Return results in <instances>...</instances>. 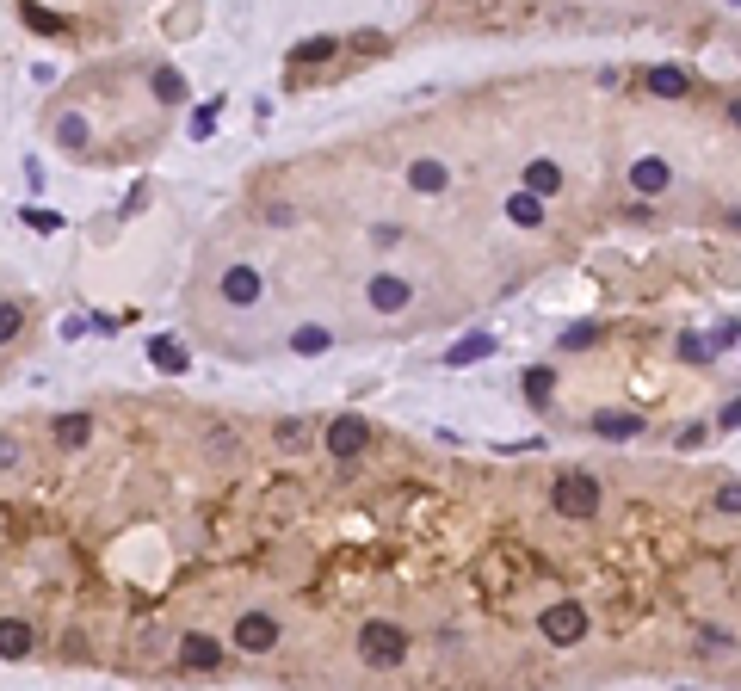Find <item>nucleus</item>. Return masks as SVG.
<instances>
[{
  "label": "nucleus",
  "instance_id": "1",
  "mask_svg": "<svg viewBox=\"0 0 741 691\" xmlns=\"http://www.w3.org/2000/svg\"><path fill=\"white\" fill-rule=\"evenodd\" d=\"M599 500H606V494H599V482L587 476V469H569V476L550 488V506H556L562 519H593V513H599Z\"/></svg>",
  "mask_w": 741,
  "mask_h": 691
},
{
  "label": "nucleus",
  "instance_id": "2",
  "mask_svg": "<svg viewBox=\"0 0 741 691\" xmlns=\"http://www.w3.org/2000/svg\"><path fill=\"white\" fill-rule=\"evenodd\" d=\"M538 630H544L550 648H575V642L587 636V605H581V599H556V605H544Z\"/></svg>",
  "mask_w": 741,
  "mask_h": 691
},
{
  "label": "nucleus",
  "instance_id": "3",
  "mask_svg": "<svg viewBox=\"0 0 741 691\" xmlns=\"http://www.w3.org/2000/svg\"><path fill=\"white\" fill-rule=\"evenodd\" d=\"M359 654L371 667H402V654H408V630L402 624H383V617H371V624L359 630Z\"/></svg>",
  "mask_w": 741,
  "mask_h": 691
},
{
  "label": "nucleus",
  "instance_id": "4",
  "mask_svg": "<svg viewBox=\"0 0 741 691\" xmlns=\"http://www.w3.org/2000/svg\"><path fill=\"white\" fill-rule=\"evenodd\" d=\"M322 451H334L340 463H352L359 451H371V420L365 414H340L334 426H328V439H322Z\"/></svg>",
  "mask_w": 741,
  "mask_h": 691
},
{
  "label": "nucleus",
  "instance_id": "5",
  "mask_svg": "<svg viewBox=\"0 0 741 691\" xmlns=\"http://www.w3.org/2000/svg\"><path fill=\"white\" fill-rule=\"evenodd\" d=\"M235 648L241 654H272L278 648V617L272 611H241L235 617Z\"/></svg>",
  "mask_w": 741,
  "mask_h": 691
},
{
  "label": "nucleus",
  "instance_id": "6",
  "mask_svg": "<svg viewBox=\"0 0 741 691\" xmlns=\"http://www.w3.org/2000/svg\"><path fill=\"white\" fill-rule=\"evenodd\" d=\"M365 303H371L377 315H402V309L414 303V284H408V278H396V272H377V278L365 284Z\"/></svg>",
  "mask_w": 741,
  "mask_h": 691
},
{
  "label": "nucleus",
  "instance_id": "7",
  "mask_svg": "<svg viewBox=\"0 0 741 691\" xmlns=\"http://www.w3.org/2000/svg\"><path fill=\"white\" fill-rule=\"evenodd\" d=\"M217 290H223V303H229V309H254V303H260V290H266V278H260L254 266H229Z\"/></svg>",
  "mask_w": 741,
  "mask_h": 691
},
{
  "label": "nucleus",
  "instance_id": "8",
  "mask_svg": "<svg viewBox=\"0 0 741 691\" xmlns=\"http://www.w3.org/2000/svg\"><path fill=\"white\" fill-rule=\"evenodd\" d=\"M180 661H186L192 673H210V667H223V642H217V636H198V630H192V636L180 642Z\"/></svg>",
  "mask_w": 741,
  "mask_h": 691
},
{
  "label": "nucleus",
  "instance_id": "9",
  "mask_svg": "<svg viewBox=\"0 0 741 691\" xmlns=\"http://www.w3.org/2000/svg\"><path fill=\"white\" fill-rule=\"evenodd\" d=\"M31 642H38V636H31L25 617H0V661H25Z\"/></svg>",
  "mask_w": 741,
  "mask_h": 691
},
{
  "label": "nucleus",
  "instance_id": "10",
  "mask_svg": "<svg viewBox=\"0 0 741 691\" xmlns=\"http://www.w3.org/2000/svg\"><path fill=\"white\" fill-rule=\"evenodd\" d=\"M149 365H155V371H173V377H180V371L192 365V352H186L180 340H173V334H155V340H149Z\"/></svg>",
  "mask_w": 741,
  "mask_h": 691
},
{
  "label": "nucleus",
  "instance_id": "11",
  "mask_svg": "<svg viewBox=\"0 0 741 691\" xmlns=\"http://www.w3.org/2000/svg\"><path fill=\"white\" fill-rule=\"evenodd\" d=\"M50 439H56V451H81V445L93 439V420H87V414H56Z\"/></svg>",
  "mask_w": 741,
  "mask_h": 691
},
{
  "label": "nucleus",
  "instance_id": "12",
  "mask_svg": "<svg viewBox=\"0 0 741 691\" xmlns=\"http://www.w3.org/2000/svg\"><path fill=\"white\" fill-rule=\"evenodd\" d=\"M630 192H643V198H655V192H667V161H655V155H643L637 167H630Z\"/></svg>",
  "mask_w": 741,
  "mask_h": 691
},
{
  "label": "nucleus",
  "instance_id": "13",
  "mask_svg": "<svg viewBox=\"0 0 741 691\" xmlns=\"http://www.w3.org/2000/svg\"><path fill=\"white\" fill-rule=\"evenodd\" d=\"M525 192H532V198L562 192V167H556V161H532V167H525Z\"/></svg>",
  "mask_w": 741,
  "mask_h": 691
},
{
  "label": "nucleus",
  "instance_id": "14",
  "mask_svg": "<svg viewBox=\"0 0 741 691\" xmlns=\"http://www.w3.org/2000/svg\"><path fill=\"white\" fill-rule=\"evenodd\" d=\"M593 432H599V439H637L643 414H593Z\"/></svg>",
  "mask_w": 741,
  "mask_h": 691
},
{
  "label": "nucleus",
  "instance_id": "15",
  "mask_svg": "<svg viewBox=\"0 0 741 691\" xmlns=\"http://www.w3.org/2000/svg\"><path fill=\"white\" fill-rule=\"evenodd\" d=\"M488 352H494V340H488V334H464V340H457V346L445 352V365L464 371V365H476V358H488Z\"/></svg>",
  "mask_w": 741,
  "mask_h": 691
},
{
  "label": "nucleus",
  "instance_id": "16",
  "mask_svg": "<svg viewBox=\"0 0 741 691\" xmlns=\"http://www.w3.org/2000/svg\"><path fill=\"white\" fill-rule=\"evenodd\" d=\"M550 395H556V371H550V365H532V371H525V402H532V408H550Z\"/></svg>",
  "mask_w": 741,
  "mask_h": 691
},
{
  "label": "nucleus",
  "instance_id": "17",
  "mask_svg": "<svg viewBox=\"0 0 741 691\" xmlns=\"http://www.w3.org/2000/svg\"><path fill=\"white\" fill-rule=\"evenodd\" d=\"M692 81H686V68H674V62H667V68H649V93H661V99H680Z\"/></svg>",
  "mask_w": 741,
  "mask_h": 691
},
{
  "label": "nucleus",
  "instance_id": "18",
  "mask_svg": "<svg viewBox=\"0 0 741 691\" xmlns=\"http://www.w3.org/2000/svg\"><path fill=\"white\" fill-rule=\"evenodd\" d=\"M507 216H513L519 229H538V223H544V198H532V192H513V198H507Z\"/></svg>",
  "mask_w": 741,
  "mask_h": 691
},
{
  "label": "nucleus",
  "instance_id": "19",
  "mask_svg": "<svg viewBox=\"0 0 741 691\" xmlns=\"http://www.w3.org/2000/svg\"><path fill=\"white\" fill-rule=\"evenodd\" d=\"M606 340V327L599 321H575V327H562V352H587V346H599Z\"/></svg>",
  "mask_w": 741,
  "mask_h": 691
},
{
  "label": "nucleus",
  "instance_id": "20",
  "mask_svg": "<svg viewBox=\"0 0 741 691\" xmlns=\"http://www.w3.org/2000/svg\"><path fill=\"white\" fill-rule=\"evenodd\" d=\"M408 186L414 192H445V161H414L408 167Z\"/></svg>",
  "mask_w": 741,
  "mask_h": 691
},
{
  "label": "nucleus",
  "instance_id": "21",
  "mask_svg": "<svg viewBox=\"0 0 741 691\" xmlns=\"http://www.w3.org/2000/svg\"><path fill=\"white\" fill-rule=\"evenodd\" d=\"M328 346H334V340H328V327H315V321L291 334V352H303V358H322Z\"/></svg>",
  "mask_w": 741,
  "mask_h": 691
},
{
  "label": "nucleus",
  "instance_id": "22",
  "mask_svg": "<svg viewBox=\"0 0 741 691\" xmlns=\"http://www.w3.org/2000/svg\"><path fill=\"white\" fill-rule=\"evenodd\" d=\"M155 99H167V105L186 99V75H180V68H155Z\"/></svg>",
  "mask_w": 741,
  "mask_h": 691
},
{
  "label": "nucleus",
  "instance_id": "23",
  "mask_svg": "<svg viewBox=\"0 0 741 691\" xmlns=\"http://www.w3.org/2000/svg\"><path fill=\"white\" fill-rule=\"evenodd\" d=\"M680 358L686 365H711V334H680Z\"/></svg>",
  "mask_w": 741,
  "mask_h": 691
},
{
  "label": "nucleus",
  "instance_id": "24",
  "mask_svg": "<svg viewBox=\"0 0 741 691\" xmlns=\"http://www.w3.org/2000/svg\"><path fill=\"white\" fill-rule=\"evenodd\" d=\"M19 327H25V303H0V346L19 340Z\"/></svg>",
  "mask_w": 741,
  "mask_h": 691
},
{
  "label": "nucleus",
  "instance_id": "25",
  "mask_svg": "<svg viewBox=\"0 0 741 691\" xmlns=\"http://www.w3.org/2000/svg\"><path fill=\"white\" fill-rule=\"evenodd\" d=\"M56 142H62V149H87V118H62Z\"/></svg>",
  "mask_w": 741,
  "mask_h": 691
},
{
  "label": "nucleus",
  "instance_id": "26",
  "mask_svg": "<svg viewBox=\"0 0 741 691\" xmlns=\"http://www.w3.org/2000/svg\"><path fill=\"white\" fill-rule=\"evenodd\" d=\"M217 105H223V99H210V105H198V112H192V136H198V142L217 130Z\"/></svg>",
  "mask_w": 741,
  "mask_h": 691
},
{
  "label": "nucleus",
  "instance_id": "27",
  "mask_svg": "<svg viewBox=\"0 0 741 691\" xmlns=\"http://www.w3.org/2000/svg\"><path fill=\"white\" fill-rule=\"evenodd\" d=\"M340 44L334 38H309V44H297V62H322V56H334Z\"/></svg>",
  "mask_w": 741,
  "mask_h": 691
},
{
  "label": "nucleus",
  "instance_id": "28",
  "mask_svg": "<svg viewBox=\"0 0 741 691\" xmlns=\"http://www.w3.org/2000/svg\"><path fill=\"white\" fill-rule=\"evenodd\" d=\"M25 25H31V31H62V19L44 13V7H25Z\"/></svg>",
  "mask_w": 741,
  "mask_h": 691
},
{
  "label": "nucleus",
  "instance_id": "29",
  "mask_svg": "<svg viewBox=\"0 0 741 691\" xmlns=\"http://www.w3.org/2000/svg\"><path fill=\"white\" fill-rule=\"evenodd\" d=\"M698 648H704V654H723V648H735V636H729V630H704Z\"/></svg>",
  "mask_w": 741,
  "mask_h": 691
},
{
  "label": "nucleus",
  "instance_id": "30",
  "mask_svg": "<svg viewBox=\"0 0 741 691\" xmlns=\"http://www.w3.org/2000/svg\"><path fill=\"white\" fill-rule=\"evenodd\" d=\"M717 513H741V482H723L717 488Z\"/></svg>",
  "mask_w": 741,
  "mask_h": 691
},
{
  "label": "nucleus",
  "instance_id": "31",
  "mask_svg": "<svg viewBox=\"0 0 741 691\" xmlns=\"http://www.w3.org/2000/svg\"><path fill=\"white\" fill-rule=\"evenodd\" d=\"M278 445H303V420H285V426H278Z\"/></svg>",
  "mask_w": 741,
  "mask_h": 691
},
{
  "label": "nucleus",
  "instance_id": "32",
  "mask_svg": "<svg viewBox=\"0 0 741 691\" xmlns=\"http://www.w3.org/2000/svg\"><path fill=\"white\" fill-rule=\"evenodd\" d=\"M19 463V439H7V432H0V469H13Z\"/></svg>",
  "mask_w": 741,
  "mask_h": 691
},
{
  "label": "nucleus",
  "instance_id": "33",
  "mask_svg": "<svg viewBox=\"0 0 741 691\" xmlns=\"http://www.w3.org/2000/svg\"><path fill=\"white\" fill-rule=\"evenodd\" d=\"M723 426H741V402H729V408H723Z\"/></svg>",
  "mask_w": 741,
  "mask_h": 691
},
{
  "label": "nucleus",
  "instance_id": "34",
  "mask_svg": "<svg viewBox=\"0 0 741 691\" xmlns=\"http://www.w3.org/2000/svg\"><path fill=\"white\" fill-rule=\"evenodd\" d=\"M729 124H735V130H741V99H729Z\"/></svg>",
  "mask_w": 741,
  "mask_h": 691
}]
</instances>
